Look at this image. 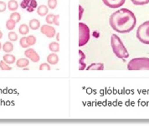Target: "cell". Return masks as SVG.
<instances>
[{
    "instance_id": "cell-1",
    "label": "cell",
    "mask_w": 149,
    "mask_h": 130,
    "mask_svg": "<svg viewBox=\"0 0 149 130\" xmlns=\"http://www.w3.org/2000/svg\"><path fill=\"white\" fill-rule=\"evenodd\" d=\"M110 26L119 33L130 32L135 27L136 19L134 13L127 8H122L112 14L109 18Z\"/></svg>"
},
{
    "instance_id": "cell-2",
    "label": "cell",
    "mask_w": 149,
    "mask_h": 130,
    "mask_svg": "<svg viewBox=\"0 0 149 130\" xmlns=\"http://www.w3.org/2000/svg\"><path fill=\"white\" fill-rule=\"evenodd\" d=\"M112 50L117 58L120 59L127 58L129 54L120 38L117 35L113 34L111 38Z\"/></svg>"
},
{
    "instance_id": "cell-3",
    "label": "cell",
    "mask_w": 149,
    "mask_h": 130,
    "mask_svg": "<svg viewBox=\"0 0 149 130\" xmlns=\"http://www.w3.org/2000/svg\"><path fill=\"white\" fill-rule=\"evenodd\" d=\"M129 70H149V58H135L131 60L127 65Z\"/></svg>"
},
{
    "instance_id": "cell-4",
    "label": "cell",
    "mask_w": 149,
    "mask_h": 130,
    "mask_svg": "<svg viewBox=\"0 0 149 130\" xmlns=\"http://www.w3.org/2000/svg\"><path fill=\"white\" fill-rule=\"evenodd\" d=\"M136 37L141 43L149 44V21L144 22L139 26Z\"/></svg>"
},
{
    "instance_id": "cell-5",
    "label": "cell",
    "mask_w": 149,
    "mask_h": 130,
    "mask_svg": "<svg viewBox=\"0 0 149 130\" xmlns=\"http://www.w3.org/2000/svg\"><path fill=\"white\" fill-rule=\"evenodd\" d=\"M89 39L90 30L88 26L83 23H79V46H84Z\"/></svg>"
},
{
    "instance_id": "cell-6",
    "label": "cell",
    "mask_w": 149,
    "mask_h": 130,
    "mask_svg": "<svg viewBox=\"0 0 149 130\" xmlns=\"http://www.w3.org/2000/svg\"><path fill=\"white\" fill-rule=\"evenodd\" d=\"M24 54L26 58L32 62L37 63L40 60V57L39 54L32 48H29L25 50Z\"/></svg>"
},
{
    "instance_id": "cell-7",
    "label": "cell",
    "mask_w": 149,
    "mask_h": 130,
    "mask_svg": "<svg viewBox=\"0 0 149 130\" xmlns=\"http://www.w3.org/2000/svg\"><path fill=\"white\" fill-rule=\"evenodd\" d=\"M41 32L49 38H52L56 35V29L49 25H42L41 27Z\"/></svg>"
},
{
    "instance_id": "cell-8",
    "label": "cell",
    "mask_w": 149,
    "mask_h": 130,
    "mask_svg": "<svg viewBox=\"0 0 149 130\" xmlns=\"http://www.w3.org/2000/svg\"><path fill=\"white\" fill-rule=\"evenodd\" d=\"M104 4L112 8H117L123 5L126 0H102Z\"/></svg>"
},
{
    "instance_id": "cell-9",
    "label": "cell",
    "mask_w": 149,
    "mask_h": 130,
    "mask_svg": "<svg viewBox=\"0 0 149 130\" xmlns=\"http://www.w3.org/2000/svg\"><path fill=\"white\" fill-rule=\"evenodd\" d=\"M47 61L49 65H56L58 63L59 59L58 55L55 53H50L47 56Z\"/></svg>"
},
{
    "instance_id": "cell-10",
    "label": "cell",
    "mask_w": 149,
    "mask_h": 130,
    "mask_svg": "<svg viewBox=\"0 0 149 130\" xmlns=\"http://www.w3.org/2000/svg\"><path fill=\"white\" fill-rule=\"evenodd\" d=\"M79 70L83 71V70H85L86 67V65L84 62L86 59V55L82 51L79 50Z\"/></svg>"
},
{
    "instance_id": "cell-11",
    "label": "cell",
    "mask_w": 149,
    "mask_h": 130,
    "mask_svg": "<svg viewBox=\"0 0 149 130\" xmlns=\"http://www.w3.org/2000/svg\"><path fill=\"white\" fill-rule=\"evenodd\" d=\"M29 60L27 58H21L16 61V65L18 68H24L29 65Z\"/></svg>"
},
{
    "instance_id": "cell-12",
    "label": "cell",
    "mask_w": 149,
    "mask_h": 130,
    "mask_svg": "<svg viewBox=\"0 0 149 130\" xmlns=\"http://www.w3.org/2000/svg\"><path fill=\"white\" fill-rule=\"evenodd\" d=\"M104 65L103 63H93L89 65L87 67L86 70H93V71H102L104 70Z\"/></svg>"
},
{
    "instance_id": "cell-13",
    "label": "cell",
    "mask_w": 149,
    "mask_h": 130,
    "mask_svg": "<svg viewBox=\"0 0 149 130\" xmlns=\"http://www.w3.org/2000/svg\"><path fill=\"white\" fill-rule=\"evenodd\" d=\"M3 60L8 65H12L16 61L15 55L9 53H7L3 56Z\"/></svg>"
},
{
    "instance_id": "cell-14",
    "label": "cell",
    "mask_w": 149,
    "mask_h": 130,
    "mask_svg": "<svg viewBox=\"0 0 149 130\" xmlns=\"http://www.w3.org/2000/svg\"><path fill=\"white\" fill-rule=\"evenodd\" d=\"M3 52L7 53H10L13 51L14 49V46L12 42L10 41L5 42L2 47Z\"/></svg>"
},
{
    "instance_id": "cell-15",
    "label": "cell",
    "mask_w": 149,
    "mask_h": 130,
    "mask_svg": "<svg viewBox=\"0 0 149 130\" xmlns=\"http://www.w3.org/2000/svg\"><path fill=\"white\" fill-rule=\"evenodd\" d=\"M41 23L38 19L33 18L29 22V27L30 29L33 30H38L40 28Z\"/></svg>"
},
{
    "instance_id": "cell-16",
    "label": "cell",
    "mask_w": 149,
    "mask_h": 130,
    "mask_svg": "<svg viewBox=\"0 0 149 130\" xmlns=\"http://www.w3.org/2000/svg\"><path fill=\"white\" fill-rule=\"evenodd\" d=\"M7 7L10 11H15L19 7L18 2L16 0H10L8 2Z\"/></svg>"
},
{
    "instance_id": "cell-17",
    "label": "cell",
    "mask_w": 149,
    "mask_h": 130,
    "mask_svg": "<svg viewBox=\"0 0 149 130\" xmlns=\"http://www.w3.org/2000/svg\"><path fill=\"white\" fill-rule=\"evenodd\" d=\"M37 12L40 16H45L49 12V8L46 5L42 4L38 7Z\"/></svg>"
},
{
    "instance_id": "cell-18",
    "label": "cell",
    "mask_w": 149,
    "mask_h": 130,
    "mask_svg": "<svg viewBox=\"0 0 149 130\" xmlns=\"http://www.w3.org/2000/svg\"><path fill=\"white\" fill-rule=\"evenodd\" d=\"M18 32L21 35L25 36L29 32V27L26 24H22L18 28Z\"/></svg>"
},
{
    "instance_id": "cell-19",
    "label": "cell",
    "mask_w": 149,
    "mask_h": 130,
    "mask_svg": "<svg viewBox=\"0 0 149 130\" xmlns=\"http://www.w3.org/2000/svg\"><path fill=\"white\" fill-rule=\"evenodd\" d=\"M49 48L50 51L53 53L58 52L60 51L59 44L58 42H52L49 44Z\"/></svg>"
},
{
    "instance_id": "cell-20",
    "label": "cell",
    "mask_w": 149,
    "mask_h": 130,
    "mask_svg": "<svg viewBox=\"0 0 149 130\" xmlns=\"http://www.w3.org/2000/svg\"><path fill=\"white\" fill-rule=\"evenodd\" d=\"M16 24V22L15 21L9 18L7 20L5 24L6 29L8 30L12 31L15 28Z\"/></svg>"
},
{
    "instance_id": "cell-21",
    "label": "cell",
    "mask_w": 149,
    "mask_h": 130,
    "mask_svg": "<svg viewBox=\"0 0 149 130\" xmlns=\"http://www.w3.org/2000/svg\"><path fill=\"white\" fill-rule=\"evenodd\" d=\"M10 18L12 19V20L15 21L16 22V23L19 22L21 20L22 17H21V14L19 12L17 11H13L10 16Z\"/></svg>"
},
{
    "instance_id": "cell-22",
    "label": "cell",
    "mask_w": 149,
    "mask_h": 130,
    "mask_svg": "<svg viewBox=\"0 0 149 130\" xmlns=\"http://www.w3.org/2000/svg\"><path fill=\"white\" fill-rule=\"evenodd\" d=\"M8 38L10 41L15 42L17 41L18 39V36L17 33L13 31H10L8 33Z\"/></svg>"
},
{
    "instance_id": "cell-23",
    "label": "cell",
    "mask_w": 149,
    "mask_h": 130,
    "mask_svg": "<svg viewBox=\"0 0 149 130\" xmlns=\"http://www.w3.org/2000/svg\"><path fill=\"white\" fill-rule=\"evenodd\" d=\"M26 41L29 46H32L36 43V38L33 35H29L26 37Z\"/></svg>"
},
{
    "instance_id": "cell-24",
    "label": "cell",
    "mask_w": 149,
    "mask_h": 130,
    "mask_svg": "<svg viewBox=\"0 0 149 130\" xmlns=\"http://www.w3.org/2000/svg\"><path fill=\"white\" fill-rule=\"evenodd\" d=\"M0 69L3 71H10L12 69V67L3 60H1L0 61Z\"/></svg>"
},
{
    "instance_id": "cell-25",
    "label": "cell",
    "mask_w": 149,
    "mask_h": 130,
    "mask_svg": "<svg viewBox=\"0 0 149 130\" xmlns=\"http://www.w3.org/2000/svg\"><path fill=\"white\" fill-rule=\"evenodd\" d=\"M19 44H20V46L22 47L23 48H28L30 47L26 41V37H22L20 39Z\"/></svg>"
},
{
    "instance_id": "cell-26",
    "label": "cell",
    "mask_w": 149,
    "mask_h": 130,
    "mask_svg": "<svg viewBox=\"0 0 149 130\" xmlns=\"http://www.w3.org/2000/svg\"><path fill=\"white\" fill-rule=\"evenodd\" d=\"M133 4L136 5H143L148 4L149 0H131Z\"/></svg>"
},
{
    "instance_id": "cell-27",
    "label": "cell",
    "mask_w": 149,
    "mask_h": 130,
    "mask_svg": "<svg viewBox=\"0 0 149 130\" xmlns=\"http://www.w3.org/2000/svg\"><path fill=\"white\" fill-rule=\"evenodd\" d=\"M57 0H48V7L51 9H54L57 6Z\"/></svg>"
},
{
    "instance_id": "cell-28",
    "label": "cell",
    "mask_w": 149,
    "mask_h": 130,
    "mask_svg": "<svg viewBox=\"0 0 149 130\" xmlns=\"http://www.w3.org/2000/svg\"><path fill=\"white\" fill-rule=\"evenodd\" d=\"M55 16V15H54V14H48L46 16V18H45V21H46V22L49 24H53V20H54Z\"/></svg>"
},
{
    "instance_id": "cell-29",
    "label": "cell",
    "mask_w": 149,
    "mask_h": 130,
    "mask_svg": "<svg viewBox=\"0 0 149 130\" xmlns=\"http://www.w3.org/2000/svg\"><path fill=\"white\" fill-rule=\"evenodd\" d=\"M39 70L40 71H42L44 70H51V67L49 63H43L39 65Z\"/></svg>"
},
{
    "instance_id": "cell-30",
    "label": "cell",
    "mask_w": 149,
    "mask_h": 130,
    "mask_svg": "<svg viewBox=\"0 0 149 130\" xmlns=\"http://www.w3.org/2000/svg\"><path fill=\"white\" fill-rule=\"evenodd\" d=\"M7 9V4L5 2L0 1V12H3Z\"/></svg>"
},
{
    "instance_id": "cell-31",
    "label": "cell",
    "mask_w": 149,
    "mask_h": 130,
    "mask_svg": "<svg viewBox=\"0 0 149 130\" xmlns=\"http://www.w3.org/2000/svg\"><path fill=\"white\" fill-rule=\"evenodd\" d=\"M29 5L35 9V8L37 7V2L36 1V0H31Z\"/></svg>"
},
{
    "instance_id": "cell-32",
    "label": "cell",
    "mask_w": 149,
    "mask_h": 130,
    "mask_svg": "<svg viewBox=\"0 0 149 130\" xmlns=\"http://www.w3.org/2000/svg\"><path fill=\"white\" fill-rule=\"evenodd\" d=\"M59 15H55L53 20V24L56 25H59Z\"/></svg>"
},
{
    "instance_id": "cell-33",
    "label": "cell",
    "mask_w": 149,
    "mask_h": 130,
    "mask_svg": "<svg viewBox=\"0 0 149 130\" xmlns=\"http://www.w3.org/2000/svg\"><path fill=\"white\" fill-rule=\"evenodd\" d=\"M84 12V9L80 5H79V19L80 20L82 18V15Z\"/></svg>"
},
{
    "instance_id": "cell-34",
    "label": "cell",
    "mask_w": 149,
    "mask_h": 130,
    "mask_svg": "<svg viewBox=\"0 0 149 130\" xmlns=\"http://www.w3.org/2000/svg\"><path fill=\"white\" fill-rule=\"evenodd\" d=\"M29 4L23 1H22L21 3H20V7H21V8H22L24 9L27 8V7L29 6Z\"/></svg>"
},
{
    "instance_id": "cell-35",
    "label": "cell",
    "mask_w": 149,
    "mask_h": 130,
    "mask_svg": "<svg viewBox=\"0 0 149 130\" xmlns=\"http://www.w3.org/2000/svg\"><path fill=\"white\" fill-rule=\"evenodd\" d=\"M26 10H27V11L29 12H32L35 11V9L33 8L32 7L30 6L29 5V6L27 7Z\"/></svg>"
},
{
    "instance_id": "cell-36",
    "label": "cell",
    "mask_w": 149,
    "mask_h": 130,
    "mask_svg": "<svg viewBox=\"0 0 149 130\" xmlns=\"http://www.w3.org/2000/svg\"><path fill=\"white\" fill-rule=\"evenodd\" d=\"M56 39L58 42L60 40V34H59V32L57 33L56 35Z\"/></svg>"
},
{
    "instance_id": "cell-37",
    "label": "cell",
    "mask_w": 149,
    "mask_h": 130,
    "mask_svg": "<svg viewBox=\"0 0 149 130\" xmlns=\"http://www.w3.org/2000/svg\"><path fill=\"white\" fill-rule=\"evenodd\" d=\"M3 37V33L0 30V39H1Z\"/></svg>"
},
{
    "instance_id": "cell-38",
    "label": "cell",
    "mask_w": 149,
    "mask_h": 130,
    "mask_svg": "<svg viewBox=\"0 0 149 130\" xmlns=\"http://www.w3.org/2000/svg\"><path fill=\"white\" fill-rule=\"evenodd\" d=\"M23 1L25 2H26L27 3L29 4L31 0H23Z\"/></svg>"
},
{
    "instance_id": "cell-39",
    "label": "cell",
    "mask_w": 149,
    "mask_h": 130,
    "mask_svg": "<svg viewBox=\"0 0 149 130\" xmlns=\"http://www.w3.org/2000/svg\"><path fill=\"white\" fill-rule=\"evenodd\" d=\"M23 70H29V68H27V67H24V68H23Z\"/></svg>"
},
{
    "instance_id": "cell-40",
    "label": "cell",
    "mask_w": 149,
    "mask_h": 130,
    "mask_svg": "<svg viewBox=\"0 0 149 130\" xmlns=\"http://www.w3.org/2000/svg\"><path fill=\"white\" fill-rule=\"evenodd\" d=\"M2 45L1 43L0 42V51L2 49Z\"/></svg>"
}]
</instances>
